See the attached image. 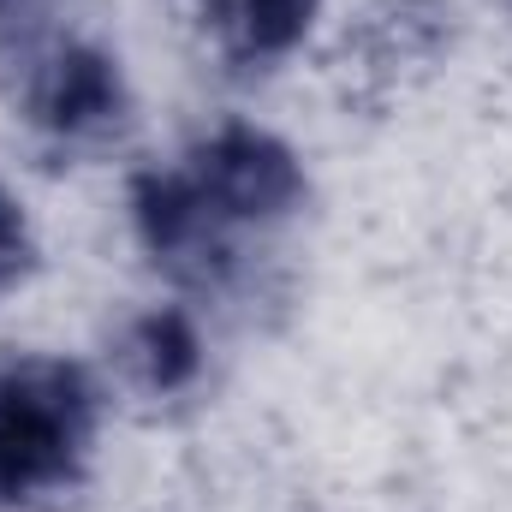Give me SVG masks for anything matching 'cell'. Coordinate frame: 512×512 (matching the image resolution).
I'll return each mask as SVG.
<instances>
[{"label": "cell", "mask_w": 512, "mask_h": 512, "mask_svg": "<svg viewBox=\"0 0 512 512\" xmlns=\"http://www.w3.org/2000/svg\"><path fill=\"white\" fill-rule=\"evenodd\" d=\"M310 209L304 155L256 120H215L173 161L126 179V227L143 262L179 292H227Z\"/></svg>", "instance_id": "obj_1"}, {"label": "cell", "mask_w": 512, "mask_h": 512, "mask_svg": "<svg viewBox=\"0 0 512 512\" xmlns=\"http://www.w3.org/2000/svg\"><path fill=\"white\" fill-rule=\"evenodd\" d=\"M108 393L90 364L42 346L0 352V512H60L102 459Z\"/></svg>", "instance_id": "obj_2"}, {"label": "cell", "mask_w": 512, "mask_h": 512, "mask_svg": "<svg viewBox=\"0 0 512 512\" xmlns=\"http://www.w3.org/2000/svg\"><path fill=\"white\" fill-rule=\"evenodd\" d=\"M0 96L24 137L54 161L114 155L137 126L126 60L102 36L30 12L0 30Z\"/></svg>", "instance_id": "obj_3"}, {"label": "cell", "mask_w": 512, "mask_h": 512, "mask_svg": "<svg viewBox=\"0 0 512 512\" xmlns=\"http://www.w3.org/2000/svg\"><path fill=\"white\" fill-rule=\"evenodd\" d=\"M173 12L185 18L197 48L233 78L280 72L322 24V0H173Z\"/></svg>", "instance_id": "obj_4"}, {"label": "cell", "mask_w": 512, "mask_h": 512, "mask_svg": "<svg viewBox=\"0 0 512 512\" xmlns=\"http://www.w3.org/2000/svg\"><path fill=\"white\" fill-rule=\"evenodd\" d=\"M114 364H120V382L149 405L191 399L209 376V340H203L197 310L179 304V298L137 310L114 340Z\"/></svg>", "instance_id": "obj_5"}, {"label": "cell", "mask_w": 512, "mask_h": 512, "mask_svg": "<svg viewBox=\"0 0 512 512\" xmlns=\"http://www.w3.org/2000/svg\"><path fill=\"white\" fill-rule=\"evenodd\" d=\"M447 18H453V0H376L364 24V72L393 78L399 66L435 60L453 30Z\"/></svg>", "instance_id": "obj_6"}, {"label": "cell", "mask_w": 512, "mask_h": 512, "mask_svg": "<svg viewBox=\"0 0 512 512\" xmlns=\"http://www.w3.org/2000/svg\"><path fill=\"white\" fill-rule=\"evenodd\" d=\"M36 256H42V245H36L30 209L0 185V298H6V292H18V286L36 274Z\"/></svg>", "instance_id": "obj_7"}, {"label": "cell", "mask_w": 512, "mask_h": 512, "mask_svg": "<svg viewBox=\"0 0 512 512\" xmlns=\"http://www.w3.org/2000/svg\"><path fill=\"white\" fill-rule=\"evenodd\" d=\"M24 12H30V0H0V30H6L12 18H24Z\"/></svg>", "instance_id": "obj_8"}]
</instances>
